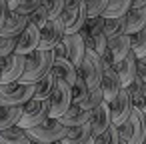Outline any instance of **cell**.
I'll return each instance as SVG.
<instances>
[{
    "label": "cell",
    "mask_w": 146,
    "mask_h": 144,
    "mask_svg": "<svg viewBox=\"0 0 146 144\" xmlns=\"http://www.w3.org/2000/svg\"><path fill=\"white\" fill-rule=\"evenodd\" d=\"M52 72L56 74V78L68 82L70 86L74 84L76 76H78V68L66 58V56H56L54 58V66H52Z\"/></svg>",
    "instance_id": "obj_20"
},
{
    "label": "cell",
    "mask_w": 146,
    "mask_h": 144,
    "mask_svg": "<svg viewBox=\"0 0 146 144\" xmlns=\"http://www.w3.org/2000/svg\"><path fill=\"white\" fill-rule=\"evenodd\" d=\"M136 76L146 84V56L138 58V68H136Z\"/></svg>",
    "instance_id": "obj_38"
},
{
    "label": "cell",
    "mask_w": 146,
    "mask_h": 144,
    "mask_svg": "<svg viewBox=\"0 0 146 144\" xmlns=\"http://www.w3.org/2000/svg\"><path fill=\"white\" fill-rule=\"evenodd\" d=\"M40 44V28L32 22H28V26L18 34V40H16V50L18 54H30L32 50H36Z\"/></svg>",
    "instance_id": "obj_14"
},
{
    "label": "cell",
    "mask_w": 146,
    "mask_h": 144,
    "mask_svg": "<svg viewBox=\"0 0 146 144\" xmlns=\"http://www.w3.org/2000/svg\"><path fill=\"white\" fill-rule=\"evenodd\" d=\"M42 6L46 8L48 18H58L64 8V0H42Z\"/></svg>",
    "instance_id": "obj_33"
},
{
    "label": "cell",
    "mask_w": 146,
    "mask_h": 144,
    "mask_svg": "<svg viewBox=\"0 0 146 144\" xmlns=\"http://www.w3.org/2000/svg\"><path fill=\"white\" fill-rule=\"evenodd\" d=\"M124 32V16H112V18H104V34L106 38H114L118 34Z\"/></svg>",
    "instance_id": "obj_30"
},
{
    "label": "cell",
    "mask_w": 146,
    "mask_h": 144,
    "mask_svg": "<svg viewBox=\"0 0 146 144\" xmlns=\"http://www.w3.org/2000/svg\"><path fill=\"white\" fill-rule=\"evenodd\" d=\"M54 48H36L32 50L30 54H26V64H24V72L22 76L18 78V82H24V84H34L38 82L42 76H46L52 66H54Z\"/></svg>",
    "instance_id": "obj_1"
},
{
    "label": "cell",
    "mask_w": 146,
    "mask_h": 144,
    "mask_svg": "<svg viewBox=\"0 0 146 144\" xmlns=\"http://www.w3.org/2000/svg\"><path fill=\"white\" fill-rule=\"evenodd\" d=\"M28 18H30V22H32V24H36L38 28H42V26H44V24L50 20V18H48V12H46V8H44L42 4H40V6H38V8L32 12V14H28Z\"/></svg>",
    "instance_id": "obj_35"
},
{
    "label": "cell",
    "mask_w": 146,
    "mask_h": 144,
    "mask_svg": "<svg viewBox=\"0 0 146 144\" xmlns=\"http://www.w3.org/2000/svg\"><path fill=\"white\" fill-rule=\"evenodd\" d=\"M86 18H88V12H86L84 0H80V2H76V4H64V8H62V12H60V20L64 22L66 34L78 32V30L84 26Z\"/></svg>",
    "instance_id": "obj_10"
},
{
    "label": "cell",
    "mask_w": 146,
    "mask_h": 144,
    "mask_svg": "<svg viewBox=\"0 0 146 144\" xmlns=\"http://www.w3.org/2000/svg\"><path fill=\"white\" fill-rule=\"evenodd\" d=\"M0 144H30V138L26 136L24 128L14 124L0 130Z\"/></svg>",
    "instance_id": "obj_24"
},
{
    "label": "cell",
    "mask_w": 146,
    "mask_h": 144,
    "mask_svg": "<svg viewBox=\"0 0 146 144\" xmlns=\"http://www.w3.org/2000/svg\"><path fill=\"white\" fill-rule=\"evenodd\" d=\"M8 4H6V0H0V28H2V24H4V20H6V16H8Z\"/></svg>",
    "instance_id": "obj_39"
},
{
    "label": "cell",
    "mask_w": 146,
    "mask_h": 144,
    "mask_svg": "<svg viewBox=\"0 0 146 144\" xmlns=\"http://www.w3.org/2000/svg\"><path fill=\"white\" fill-rule=\"evenodd\" d=\"M126 88H128V92H130L132 104L138 106V108L142 110V114L146 116V84L136 76V80H134L130 86H126Z\"/></svg>",
    "instance_id": "obj_25"
},
{
    "label": "cell",
    "mask_w": 146,
    "mask_h": 144,
    "mask_svg": "<svg viewBox=\"0 0 146 144\" xmlns=\"http://www.w3.org/2000/svg\"><path fill=\"white\" fill-rule=\"evenodd\" d=\"M50 114V104L48 100H38V98H30L28 102H24V110H22V116L18 120V126L20 128H30V126H36L40 122H44Z\"/></svg>",
    "instance_id": "obj_8"
},
{
    "label": "cell",
    "mask_w": 146,
    "mask_h": 144,
    "mask_svg": "<svg viewBox=\"0 0 146 144\" xmlns=\"http://www.w3.org/2000/svg\"><path fill=\"white\" fill-rule=\"evenodd\" d=\"M130 50H132V48H130V34L122 32V34L110 38V40H108V46H106V52L100 56L102 66H104V68L116 66Z\"/></svg>",
    "instance_id": "obj_9"
},
{
    "label": "cell",
    "mask_w": 146,
    "mask_h": 144,
    "mask_svg": "<svg viewBox=\"0 0 146 144\" xmlns=\"http://www.w3.org/2000/svg\"><path fill=\"white\" fill-rule=\"evenodd\" d=\"M100 88H102V92H104V100H112L124 86H122V82H120V76H118V72H116V68L114 66H110V68H104V74H102V82H100Z\"/></svg>",
    "instance_id": "obj_19"
},
{
    "label": "cell",
    "mask_w": 146,
    "mask_h": 144,
    "mask_svg": "<svg viewBox=\"0 0 146 144\" xmlns=\"http://www.w3.org/2000/svg\"><path fill=\"white\" fill-rule=\"evenodd\" d=\"M24 64H26V56L12 52L8 56L0 58V68H2V80L0 82H16L22 72H24Z\"/></svg>",
    "instance_id": "obj_12"
},
{
    "label": "cell",
    "mask_w": 146,
    "mask_h": 144,
    "mask_svg": "<svg viewBox=\"0 0 146 144\" xmlns=\"http://www.w3.org/2000/svg\"><path fill=\"white\" fill-rule=\"evenodd\" d=\"M64 34H66V30H64V22L60 20V16L50 18L40 28V44H38V48H44V50L56 48V44L64 38Z\"/></svg>",
    "instance_id": "obj_11"
},
{
    "label": "cell",
    "mask_w": 146,
    "mask_h": 144,
    "mask_svg": "<svg viewBox=\"0 0 146 144\" xmlns=\"http://www.w3.org/2000/svg\"><path fill=\"white\" fill-rule=\"evenodd\" d=\"M84 36V42H86V48L88 50H94L98 56H102L106 52V46H108V38L104 32H96V34H82Z\"/></svg>",
    "instance_id": "obj_27"
},
{
    "label": "cell",
    "mask_w": 146,
    "mask_h": 144,
    "mask_svg": "<svg viewBox=\"0 0 146 144\" xmlns=\"http://www.w3.org/2000/svg\"><path fill=\"white\" fill-rule=\"evenodd\" d=\"M18 2H20V0H6V4H8V8H10V10H14V8L18 6Z\"/></svg>",
    "instance_id": "obj_40"
},
{
    "label": "cell",
    "mask_w": 146,
    "mask_h": 144,
    "mask_svg": "<svg viewBox=\"0 0 146 144\" xmlns=\"http://www.w3.org/2000/svg\"><path fill=\"white\" fill-rule=\"evenodd\" d=\"M106 130H108V134H110V144H122V140H120V128H118L114 122H110V126H108Z\"/></svg>",
    "instance_id": "obj_37"
},
{
    "label": "cell",
    "mask_w": 146,
    "mask_h": 144,
    "mask_svg": "<svg viewBox=\"0 0 146 144\" xmlns=\"http://www.w3.org/2000/svg\"><path fill=\"white\" fill-rule=\"evenodd\" d=\"M146 0H132V8H138V6H144Z\"/></svg>",
    "instance_id": "obj_41"
},
{
    "label": "cell",
    "mask_w": 146,
    "mask_h": 144,
    "mask_svg": "<svg viewBox=\"0 0 146 144\" xmlns=\"http://www.w3.org/2000/svg\"><path fill=\"white\" fill-rule=\"evenodd\" d=\"M54 54L56 56H66L76 68L82 64L84 60V54H86V42H84V36L82 32H70V34H64V38L56 44L54 48Z\"/></svg>",
    "instance_id": "obj_4"
},
{
    "label": "cell",
    "mask_w": 146,
    "mask_h": 144,
    "mask_svg": "<svg viewBox=\"0 0 146 144\" xmlns=\"http://www.w3.org/2000/svg\"><path fill=\"white\" fill-rule=\"evenodd\" d=\"M130 48H132V52L136 54V58L146 56V26L140 28L138 32L130 34Z\"/></svg>",
    "instance_id": "obj_29"
},
{
    "label": "cell",
    "mask_w": 146,
    "mask_h": 144,
    "mask_svg": "<svg viewBox=\"0 0 146 144\" xmlns=\"http://www.w3.org/2000/svg\"><path fill=\"white\" fill-rule=\"evenodd\" d=\"M34 96V84L0 82V104H24Z\"/></svg>",
    "instance_id": "obj_6"
},
{
    "label": "cell",
    "mask_w": 146,
    "mask_h": 144,
    "mask_svg": "<svg viewBox=\"0 0 146 144\" xmlns=\"http://www.w3.org/2000/svg\"><path fill=\"white\" fill-rule=\"evenodd\" d=\"M54 82H56V74L50 70L46 76H42L38 82H34V96L32 98H38V100H48L52 88H54Z\"/></svg>",
    "instance_id": "obj_26"
},
{
    "label": "cell",
    "mask_w": 146,
    "mask_h": 144,
    "mask_svg": "<svg viewBox=\"0 0 146 144\" xmlns=\"http://www.w3.org/2000/svg\"><path fill=\"white\" fill-rule=\"evenodd\" d=\"M0 80H2V68H0Z\"/></svg>",
    "instance_id": "obj_42"
},
{
    "label": "cell",
    "mask_w": 146,
    "mask_h": 144,
    "mask_svg": "<svg viewBox=\"0 0 146 144\" xmlns=\"http://www.w3.org/2000/svg\"><path fill=\"white\" fill-rule=\"evenodd\" d=\"M102 100H104V92H102L100 86H96V88H90V90L86 92V96L78 102V106H82V108H86V110H92V108L98 106Z\"/></svg>",
    "instance_id": "obj_31"
},
{
    "label": "cell",
    "mask_w": 146,
    "mask_h": 144,
    "mask_svg": "<svg viewBox=\"0 0 146 144\" xmlns=\"http://www.w3.org/2000/svg\"><path fill=\"white\" fill-rule=\"evenodd\" d=\"M68 126H64L58 118H46L44 122L36 124V126H30V128H24L26 136L30 138V144H48V142H60V138L64 136Z\"/></svg>",
    "instance_id": "obj_2"
},
{
    "label": "cell",
    "mask_w": 146,
    "mask_h": 144,
    "mask_svg": "<svg viewBox=\"0 0 146 144\" xmlns=\"http://www.w3.org/2000/svg\"><path fill=\"white\" fill-rule=\"evenodd\" d=\"M144 144H146V132H144Z\"/></svg>",
    "instance_id": "obj_43"
},
{
    "label": "cell",
    "mask_w": 146,
    "mask_h": 144,
    "mask_svg": "<svg viewBox=\"0 0 146 144\" xmlns=\"http://www.w3.org/2000/svg\"><path fill=\"white\" fill-rule=\"evenodd\" d=\"M114 68H116V72H118V76H120L122 86H124V88L130 86V84L136 80V68H138V58H136V54L130 50Z\"/></svg>",
    "instance_id": "obj_16"
},
{
    "label": "cell",
    "mask_w": 146,
    "mask_h": 144,
    "mask_svg": "<svg viewBox=\"0 0 146 144\" xmlns=\"http://www.w3.org/2000/svg\"><path fill=\"white\" fill-rule=\"evenodd\" d=\"M132 8V0H108V6L102 12L104 18H112V16H124L128 10Z\"/></svg>",
    "instance_id": "obj_28"
},
{
    "label": "cell",
    "mask_w": 146,
    "mask_h": 144,
    "mask_svg": "<svg viewBox=\"0 0 146 144\" xmlns=\"http://www.w3.org/2000/svg\"><path fill=\"white\" fill-rule=\"evenodd\" d=\"M144 26H146V4L138 6V8H130L124 14V32L126 34H134Z\"/></svg>",
    "instance_id": "obj_21"
},
{
    "label": "cell",
    "mask_w": 146,
    "mask_h": 144,
    "mask_svg": "<svg viewBox=\"0 0 146 144\" xmlns=\"http://www.w3.org/2000/svg\"><path fill=\"white\" fill-rule=\"evenodd\" d=\"M112 118H110V104L108 100H102L98 106H94L90 110V126H92V136L102 134L108 126H110Z\"/></svg>",
    "instance_id": "obj_15"
},
{
    "label": "cell",
    "mask_w": 146,
    "mask_h": 144,
    "mask_svg": "<svg viewBox=\"0 0 146 144\" xmlns=\"http://www.w3.org/2000/svg\"><path fill=\"white\" fill-rule=\"evenodd\" d=\"M16 40L18 36H0V58L8 56L16 50Z\"/></svg>",
    "instance_id": "obj_34"
},
{
    "label": "cell",
    "mask_w": 146,
    "mask_h": 144,
    "mask_svg": "<svg viewBox=\"0 0 146 144\" xmlns=\"http://www.w3.org/2000/svg\"><path fill=\"white\" fill-rule=\"evenodd\" d=\"M90 136H92L90 122H84L78 126H68L64 136L60 138V144H90Z\"/></svg>",
    "instance_id": "obj_18"
},
{
    "label": "cell",
    "mask_w": 146,
    "mask_h": 144,
    "mask_svg": "<svg viewBox=\"0 0 146 144\" xmlns=\"http://www.w3.org/2000/svg\"><path fill=\"white\" fill-rule=\"evenodd\" d=\"M118 128H120L122 144H142L144 132H146V116L142 114V110L138 106L132 104V112Z\"/></svg>",
    "instance_id": "obj_3"
},
{
    "label": "cell",
    "mask_w": 146,
    "mask_h": 144,
    "mask_svg": "<svg viewBox=\"0 0 146 144\" xmlns=\"http://www.w3.org/2000/svg\"><path fill=\"white\" fill-rule=\"evenodd\" d=\"M40 4H42V0H20L18 6H16L14 10L20 12V14H32Z\"/></svg>",
    "instance_id": "obj_36"
},
{
    "label": "cell",
    "mask_w": 146,
    "mask_h": 144,
    "mask_svg": "<svg viewBox=\"0 0 146 144\" xmlns=\"http://www.w3.org/2000/svg\"><path fill=\"white\" fill-rule=\"evenodd\" d=\"M64 126H78V124H84V122H90V110L78 106V104H70L68 110L58 118Z\"/></svg>",
    "instance_id": "obj_22"
},
{
    "label": "cell",
    "mask_w": 146,
    "mask_h": 144,
    "mask_svg": "<svg viewBox=\"0 0 146 144\" xmlns=\"http://www.w3.org/2000/svg\"><path fill=\"white\" fill-rule=\"evenodd\" d=\"M84 4H86L88 18L90 16H102V12L108 6V0H84Z\"/></svg>",
    "instance_id": "obj_32"
},
{
    "label": "cell",
    "mask_w": 146,
    "mask_h": 144,
    "mask_svg": "<svg viewBox=\"0 0 146 144\" xmlns=\"http://www.w3.org/2000/svg\"><path fill=\"white\" fill-rule=\"evenodd\" d=\"M108 104H110V118H112V122L116 126H120L128 118V114L132 112V98H130L128 88H122Z\"/></svg>",
    "instance_id": "obj_13"
},
{
    "label": "cell",
    "mask_w": 146,
    "mask_h": 144,
    "mask_svg": "<svg viewBox=\"0 0 146 144\" xmlns=\"http://www.w3.org/2000/svg\"><path fill=\"white\" fill-rule=\"evenodd\" d=\"M48 104H50V114L48 116L50 118H60L68 110V106L72 104V86L68 82L56 78L54 88L48 96Z\"/></svg>",
    "instance_id": "obj_5"
},
{
    "label": "cell",
    "mask_w": 146,
    "mask_h": 144,
    "mask_svg": "<svg viewBox=\"0 0 146 144\" xmlns=\"http://www.w3.org/2000/svg\"><path fill=\"white\" fill-rule=\"evenodd\" d=\"M28 22H30L28 14H20L16 10H8V16H6L2 28H0V36H18L28 26Z\"/></svg>",
    "instance_id": "obj_17"
},
{
    "label": "cell",
    "mask_w": 146,
    "mask_h": 144,
    "mask_svg": "<svg viewBox=\"0 0 146 144\" xmlns=\"http://www.w3.org/2000/svg\"><path fill=\"white\" fill-rule=\"evenodd\" d=\"M78 74L84 78V82L88 84V88L100 86L102 74H104V66H102L100 56H98L94 50H88V48H86L84 60H82V64L78 66Z\"/></svg>",
    "instance_id": "obj_7"
},
{
    "label": "cell",
    "mask_w": 146,
    "mask_h": 144,
    "mask_svg": "<svg viewBox=\"0 0 146 144\" xmlns=\"http://www.w3.org/2000/svg\"><path fill=\"white\" fill-rule=\"evenodd\" d=\"M24 104H0V130L18 124Z\"/></svg>",
    "instance_id": "obj_23"
}]
</instances>
